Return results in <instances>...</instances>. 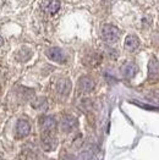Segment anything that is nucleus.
<instances>
[{
	"instance_id": "obj_1",
	"label": "nucleus",
	"mask_w": 159,
	"mask_h": 160,
	"mask_svg": "<svg viewBox=\"0 0 159 160\" xmlns=\"http://www.w3.org/2000/svg\"><path fill=\"white\" fill-rule=\"evenodd\" d=\"M102 38L108 43H114L120 38V31L113 25H104L102 27Z\"/></svg>"
},
{
	"instance_id": "obj_2",
	"label": "nucleus",
	"mask_w": 159,
	"mask_h": 160,
	"mask_svg": "<svg viewBox=\"0 0 159 160\" xmlns=\"http://www.w3.org/2000/svg\"><path fill=\"white\" fill-rule=\"evenodd\" d=\"M39 126L43 133H52L56 128V120L53 116H42L39 119Z\"/></svg>"
},
{
	"instance_id": "obj_3",
	"label": "nucleus",
	"mask_w": 159,
	"mask_h": 160,
	"mask_svg": "<svg viewBox=\"0 0 159 160\" xmlns=\"http://www.w3.org/2000/svg\"><path fill=\"white\" fill-rule=\"evenodd\" d=\"M40 144L43 150L45 152H52L58 146V139L52 133H43L40 138Z\"/></svg>"
},
{
	"instance_id": "obj_4",
	"label": "nucleus",
	"mask_w": 159,
	"mask_h": 160,
	"mask_svg": "<svg viewBox=\"0 0 159 160\" xmlns=\"http://www.w3.org/2000/svg\"><path fill=\"white\" fill-rule=\"evenodd\" d=\"M31 132V125L26 119H20L16 123V128H15V134L16 138H25Z\"/></svg>"
},
{
	"instance_id": "obj_5",
	"label": "nucleus",
	"mask_w": 159,
	"mask_h": 160,
	"mask_svg": "<svg viewBox=\"0 0 159 160\" xmlns=\"http://www.w3.org/2000/svg\"><path fill=\"white\" fill-rule=\"evenodd\" d=\"M60 5H61L60 0H43L42 4H40L42 10L48 15H55L59 11Z\"/></svg>"
},
{
	"instance_id": "obj_6",
	"label": "nucleus",
	"mask_w": 159,
	"mask_h": 160,
	"mask_svg": "<svg viewBox=\"0 0 159 160\" xmlns=\"http://www.w3.org/2000/svg\"><path fill=\"white\" fill-rule=\"evenodd\" d=\"M47 56L58 64H64L66 61V55L60 48H49L47 50Z\"/></svg>"
},
{
	"instance_id": "obj_7",
	"label": "nucleus",
	"mask_w": 159,
	"mask_h": 160,
	"mask_svg": "<svg viewBox=\"0 0 159 160\" xmlns=\"http://www.w3.org/2000/svg\"><path fill=\"white\" fill-rule=\"evenodd\" d=\"M76 126H77V120L74 118V116H71V115H65V116H63V119H61V122H60V127H61V130L64 131V132H71V131H74L75 128H76Z\"/></svg>"
},
{
	"instance_id": "obj_8",
	"label": "nucleus",
	"mask_w": 159,
	"mask_h": 160,
	"mask_svg": "<svg viewBox=\"0 0 159 160\" xmlns=\"http://www.w3.org/2000/svg\"><path fill=\"white\" fill-rule=\"evenodd\" d=\"M95 87L94 81L88 76H82L79 80V89L82 93H91Z\"/></svg>"
},
{
	"instance_id": "obj_9",
	"label": "nucleus",
	"mask_w": 159,
	"mask_h": 160,
	"mask_svg": "<svg viewBox=\"0 0 159 160\" xmlns=\"http://www.w3.org/2000/svg\"><path fill=\"white\" fill-rule=\"evenodd\" d=\"M56 92L63 95V97H67L69 93L71 92V82L69 78H61L56 82Z\"/></svg>"
},
{
	"instance_id": "obj_10",
	"label": "nucleus",
	"mask_w": 159,
	"mask_h": 160,
	"mask_svg": "<svg viewBox=\"0 0 159 160\" xmlns=\"http://www.w3.org/2000/svg\"><path fill=\"white\" fill-rule=\"evenodd\" d=\"M148 77L149 80H157L159 77V61L152 58L148 64Z\"/></svg>"
},
{
	"instance_id": "obj_11",
	"label": "nucleus",
	"mask_w": 159,
	"mask_h": 160,
	"mask_svg": "<svg viewBox=\"0 0 159 160\" xmlns=\"http://www.w3.org/2000/svg\"><path fill=\"white\" fill-rule=\"evenodd\" d=\"M100 61H102V55L98 53L87 54V55L85 56V59H83L85 65H87V66H90V67L98 66V65L100 64Z\"/></svg>"
},
{
	"instance_id": "obj_12",
	"label": "nucleus",
	"mask_w": 159,
	"mask_h": 160,
	"mask_svg": "<svg viewBox=\"0 0 159 160\" xmlns=\"http://www.w3.org/2000/svg\"><path fill=\"white\" fill-rule=\"evenodd\" d=\"M137 72V66L133 64V62H125L122 66H121V73L125 78H132L135 77Z\"/></svg>"
},
{
	"instance_id": "obj_13",
	"label": "nucleus",
	"mask_w": 159,
	"mask_h": 160,
	"mask_svg": "<svg viewBox=\"0 0 159 160\" xmlns=\"http://www.w3.org/2000/svg\"><path fill=\"white\" fill-rule=\"evenodd\" d=\"M124 45H125V48H126L127 50L133 52V50H136V49L140 47V39H138V37H137V36H135V34H130V36H127V37L125 38V43H124Z\"/></svg>"
},
{
	"instance_id": "obj_14",
	"label": "nucleus",
	"mask_w": 159,
	"mask_h": 160,
	"mask_svg": "<svg viewBox=\"0 0 159 160\" xmlns=\"http://www.w3.org/2000/svg\"><path fill=\"white\" fill-rule=\"evenodd\" d=\"M32 108L40 110V111H44L48 109V100L44 97H38L32 102Z\"/></svg>"
},
{
	"instance_id": "obj_15",
	"label": "nucleus",
	"mask_w": 159,
	"mask_h": 160,
	"mask_svg": "<svg viewBox=\"0 0 159 160\" xmlns=\"http://www.w3.org/2000/svg\"><path fill=\"white\" fill-rule=\"evenodd\" d=\"M31 56H32V50L26 48V47L21 48V49L16 53V59H17L18 61H21V62H25L27 60H29Z\"/></svg>"
},
{
	"instance_id": "obj_16",
	"label": "nucleus",
	"mask_w": 159,
	"mask_h": 160,
	"mask_svg": "<svg viewBox=\"0 0 159 160\" xmlns=\"http://www.w3.org/2000/svg\"><path fill=\"white\" fill-rule=\"evenodd\" d=\"M60 160H72V158H71L69 154H63V155L60 157Z\"/></svg>"
},
{
	"instance_id": "obj_17",
	"label": "nucleus",
	"mask_w": 159,
	"mask_h": 160,
	"mask_svg": "<svg viewBox=\"0 0 159 160\" xmlns=\"http://www.w3.org/2000/svg\"><path fill=\"white\" fill-rule=\"evenodd\" d=\"M3 44H4V39H3V37H1V36H0V47H1V45H3Z\"/></svg>"
},
{
	"instance_id": "obj_18",
	"label": "nucleus",
	"mask_w": 159,
	"mask_h": 160,
	"mask_svg": "<svg viewBox=\"0 0 159 160\" xmlns=\"http://www.w3.org/2000/svg\"><path fill=\"white\" fill-rule=\"evenodd\" d=\"M0 160H4V158H3V154L0 153Z\"/></svg>"
}]
</instances>
